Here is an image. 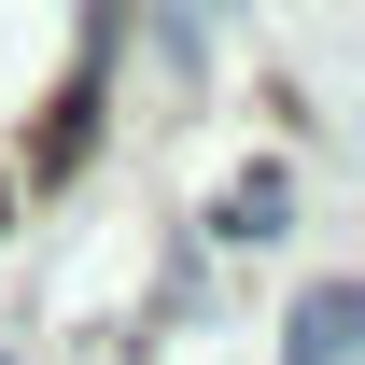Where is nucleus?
<instances>
[{"label": "nucleus", "instance_id": "obj_1", "mask_svg": "<svg viewBox=\"0 0 365 365\" xmlns=\"http://www.w3.org/2000/svg\"><path fill=\"white\" fill-rule=\"evenodd\" d=\"M351 281H323V295H309V309H295V365H351Z\"/></svg>", "mask_w": 365, "mask_h": 365}, {"label": "nucleus", "instance_id": "obj_2", "mask_svg": "<svg viewBox=\"0 0 365 365\" xmlns=\"http://www.w3.org/2000/svg\"><path fill=\"white\" fill-rule=\"evenodd\" d=\"M197 14H225V0H182V29H197Z\"/></svg>", "mask_w": 365, "mask_h": 365}]
</instances>
